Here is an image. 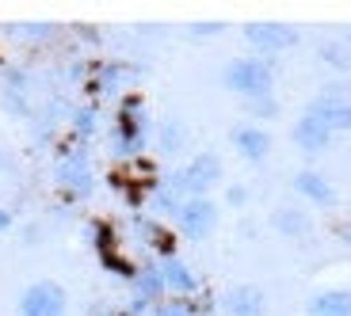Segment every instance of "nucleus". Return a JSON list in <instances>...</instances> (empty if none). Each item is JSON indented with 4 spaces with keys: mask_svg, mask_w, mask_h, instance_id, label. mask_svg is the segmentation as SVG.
<instances>
[{
    "mask_svg": "<svg viewBox=\"0 0 351 316\" xmlns=\"http://www.w3.org/2000/svg\"><path fill=\"white\" fill-rule=\"evenodd\" d=\"M218 179H221V160L214 157V153H195L168 183L176 187L180 198H206V191H210Z\"/></svg>",
    "mask_w": 351,
    "mask_h": 316,
    "instance_id": "2",
    "label": "nucleus"
},
{
    "mask_svg": "<svg viewBox=\"0 0 351 316\" xmlns=\"http://www.w3.org/2000/svg\"><path fill=\"white\" fill-rule=\"evenodd\" d=\"M245 107H248L252 114H279V103H275L271 96H263V99H248Z\"/></svg>",
    "mask_w": 351,
    "mask_h": 316,
    "instance_id": "26",
    "label": "nucleus"
},
{
    "mask_svg": "<svg viewBox=\"0 0 351 316\" xmlns=\"http://www.w3.org/2000/svg\"><path fill=\"white\" fill-rule=\"evenodd\" d=\"M221 35V23H195L191 27V38H214Z\"/></svg>",
    "mask_w": 351,
    "mask_h": 316,
    "instance_id": "27",
    "label": "nucleus"
},
{
    "mask_svg": "<svg viewBox=\"0 0 351 316\" xmlns=\"http://www.w3.org/2000/svg\"><path fill=\"white\" fill-rule=\"evenodd\" d=\"M176 225L187 240H206L218 225V206L210 198H184V206L176 213Z\"/></svg>",
    "mask_w": 351,
    "mask_h": 316,
    "instance_id": "6",
    "label": "nucleus"
},
{
    "mask_svg": "<svg viewBox=\"0 0 351 316\" xmlns=\"http://www.w3.org/2000/svg\"><path fill=\"white\" fill-rule=\"evenodd\" d=\"M99 263H104L114 278H126V282H134V274H138V267H134L126 255H119V252H104L99 255Z\"/></svg>",
    "mask_w": 351,
    "mask_h": 316,
    "instance_id": "23",
    "label": "nucleus"
},
{
    "mask_svg": "<svg viewBox=\"0 0 351 316\" xmlns=\"http://www.w3.org/2000/svg\"><path fill=\"white\" fill-rule=\"evenodd\" d=\"M58 183L73 194H92L96 187V176H92V164H88V153L84 149H69V153H58Z\"/></svg>",
    "mask_w": 351,
    "mask_h": 316,
    "instance_id": "8",
    "label": "nucleus"
},
{
    "mask_svg": "<svg viewBox=\"0 0 351 316\" xmlns=\"http://www.w3.org/2000/svg\"><path fill=\"white\" fill-rule=\"evenodd\" d=\"M145 133H149V122L141 114V99L138 96H126L123 107H119V122H114L111 133V149L119 157H134V153L145 145Z\"/></svg>",
    "mask_w": 351,
    "mask_h": 316,
    "instance_id": "3",
    "label": "nucleus"
},
{
    "mask_svg": "<svg viewBox=\"0 0 351 316\" xmlns=\"http://www.w3.org/2000/svg\"><path fill=\"white\" fill-rule=\"evenodd\" d=\"M88 240L96 244L99 255H104V252H114V228L107 225V221H92V225H88Z\"/></svg>",
    "mask_w": 351,
    "mask_h": 316,
    "instance_id": "24",
    "label": "nucleus"
},
{
    "mask_svg": "<svg viewBox=\"0 0 351 316\" xmlns=\"http://www.w3.org/2000/svg\"><path fill=\"white\" fill-rule=\"evenodd\" d=\"M294 191H298L302 198H309V202H317V206H336V187L328 183L321 172H298V176H294Z\"/></svg>",
    "mask_w": 351,
    "mask_h": 316,
    "instance_id": "13",
    "label": "nucleus"
},
{
    "mask_svg": "<svg viewBox=\"0 0 351 316\" xmlns=\"http://www.w3.org/2000/svg\"><path fill=\"white\" fill-rule=\"evenodd\" d=\"M65 313H69V293H65V286H58L50 278L31 282L16 305V316H65Z\"/></svg>",
    "mask_w": 351,
    "mask_h": 316,
    "instance_id": "4",
    "label": "nucleus"
},
{
    "mask_svg": "<svg viewBox=\"0 0 351 316\" xmlns=\"http://www.w3.org/2000/svg\"><path fill=\"white\" fill-rule=\"evenodd\" d=\"M0 168H4V157H0Z\"/></svg>",
    "mask_w": 351,
    "mask_h": 316,
    "instance_id": "30",
    "label": "nucleus"
},
{
    "mask_svg": "<svg viewBox=\"0 0 351 316\" xmlns=\"http://www.w3.org/2000/svg\"><path fill=\"white\" fill-rule=\"evenodd\" d=\"M306 111H313L332 133H351V99H348V88H343V84H325V92H321Z\"/></svg>",
    "mask_w": 351,
    "mask_h": 316,
    "instance_id": "5",
    "label": "nucleus"
},
{
    "mask_svg": "<svg viewBox=\"0 0 351 316\" xmlns=\"http://www.w3.org/2000/svg\"><path fill=\"white\" fill-rule=\"evenodd\" d=\"M4 107H8V111H16V114H27V107H23V99H19V92H4Z\"/></svg>",
    "mask_w": 351,
    "mask_h": 316,
    "instance_id": "28",
    "label": "nucleus"
},
{
    "mask_svg": "<svg viewBox=\"0 0 351 316\" xmlns=\"http://www.w3.org/2000/svg\"><path fill=\"white\" fill-rule=\"evenodd\" d=\"M134 298H130V305H126V313L130 316H138V313H149L157 301H165L168 298V290H165V274H160V263H145V267H138V274H134Z\"/></svg>",
    "mask_w": 351,
    "mask_h": 316,
    "instance_id": "7",
    "label": "nucleus"
},
{
    "mask_svg": "<svg viewBox=\"0 0 351 316\" xmlns=\"http://www.w3.org/2000/svg\"><path fill=\"white\" fill-rule=\"evenodd\" d=\"M221 80H226L229 92H237V96L248 99H263L271 96L275 88V69L267 57H233V62L226 65V73H221Z\"/></svg>",
    "mask_w": 351,
    "mask_h": 316,
    "instance_id": "1",
    "label": "nucleus"
},
{
    "mask_svg": "<svg viewBox=\"0 0 351 316\" xmlns=\"http://www.w3.org/2000/svg\"><path fill=\"white\" fill-rule=\"evenodd\" d=\"M348 42H351V31H348Z\"/></svg>",
    "mask_w": 351,
    "mask_h": 316,
    "instance_id": "31",
    "label": "nucleus"
},
{
    "mask_svg": "<svg viewBox=\"0 0 351 316\" xmlns=\"http://www.w3.org/2000/svg\"><path fill=\"white\" fill-rule=\"evenodd\" d=\"M263 308H267V301H263V293L256 290V286H233V290L226 293V313L229 316H263Z\"/></svg>",
    "mask_w": 351,
    "mask_h": 316,
    "instance_id": "14",
    "label": "nucleus"
},
{
    "mask_svg": "<svg viewBox=\"0 0 351 316\" xmlns=\"http://www.w3.org/2000/svg\"><path fill=\"white\" fill-rule=\"evenodd\" d=\"M271 225H275V233H282V237H290V240H298V237H306L309 228H313V221H309L306 210L279 206V210L271 213Z\"/></svg>",
    "mask_w": 351,
    "mask_h": 316,
    "instance_id": "15",
    "label": "nucleus"
},
{
    "mask_svg": "<svg viewBox=\"0 0 351 316\" xmlns=\"http://www.w3.org/2000/svg\"><path fill=\"white\" fill-rule=\"evenodd\" d=\"M149 316H195L191 298H165L149 308Z\"/></svg>",
    "mask_w": 351,
    "mask_h": 316,
    "instance_id": "22",
    "label": "nucleus"
},
{
    "mask_svg": "<svg viewBox=\"0 0 351 316\" xmlns=\"http://www.w3.org/2000/svg\"><path fill=\"white\" fill-rule=\"evenodd\" d=\"M8 228H12V210L0 206V233H8Z\"/></svg>",
    "mask_w": 351,
    "mask_h": 316,
    "instance_id": "29",
    "label": "nucleus"
},
{
    "mask_svg": "<svg viewBox=\"0 0 351 316\" xmlns=\"http://www.w3.org/2000/svg\"><path fill=\"white\" fill-rule=\"evenodd\" d=\"M317 53H321V62L332 65V69H340V73L351 69V50H348L343 42H332V38H325V42L317 46Z\"/></svg>",
    "mask_w": 351,
    "mask_h": 316,
    "instance_id": "20",
    "label": "nucleus"
},
{
    "mask_svg": "<svg viewBox=\"0 0 351 316\" xmlns=\"http://www.w3.org/2000/svg\"><path fill=\"white\" fill-rule=\"evenodd\" d=\"M96 118H99V111L92 103L88 107H77V111H73V133H77V137H92V133H96Z\"/></svg>",
    "mask_w": 351,
    "mask_h": 316,
    "instance_id": "21",
    "label": "nucleus"
},
{
    "mask_svg": "<svg viewBox=\"0 0 351 316\" xmlns=\"http://www.w3.org/2000/svg\"><path fill=\"white\" fill-rule=\"evenodd\" d=\"M53 31H58L53 23H23V27H19V35H23V38H31V42H43V38H53Z\"/></svg>",
    "mask_w": 351,
    "mask_h": 316,
    "instance_id": "25",
    "label": "nucleus"
},
{
    "mask_svg": "<svg viewBox=\"0 0 351 316\" xmlns=\"http://www.w3.org/2000/svg\"><path fill=\"white\" fill-rule=\"evenodd\" d=\"M233 149H237L245 160L260 164V160H267V153L275 149V141H271V133L263 130V126L245 122V126H237V130H233Z\"/></svg>",
    "mask_w": 351,
    "mask_h": 316,
    "instance_id": "11",
    "label": "nucleus"
},
{
    "mask_svg": "<svg viewBox=\"0 0 351 316\" xmlns=\"http://www.w3.org/2000/svg\"><path fill=\"white\" fill-rule=\"evenodd\" d=\"M306 316H351V290H325L309 301Z\"/></svg>",
    "mask_w": 351,
    "mask_h": 316,
    "instance_id": "16",
    "label": "nucleus"
},
{
    "mask_svg": "<svg viewBox=\"0 0 351 316\" xmlns=\"http://www.w3.org/2000/svg\"><path fill=\"white\" fill-rule=\"evenodd\" d=\"M138 237L145 240L149 248H157L165 259H172V255H176V237L168 233L165 225H160L157 218H141V221H138Z\"/></svg>",
    "mask_w": 351,
    "mask_h": 316,
    "instance_id": "17",
    "label": "nucleus"
},
{
    "mask_svg": "<svg viewBox=\"0 0 351 316\" xmlns=\"http://www.w3.org/2000/svg\"><path fill=\"white\" fill-rule=\"evenodd\" d=\"M184 145H187V122L184 118H165V122L157 126V149L165 153V157H176Z\"/></svg>",
    "mask_w": 351,
    "mask_h": 316,
    "instance_id": "18",
    "label": "nucleus"
},
{
    "mask_svg": "<svg viewBox=\"0 0 351 316\" xmlns=\"http://www.w3.org/2000/svg\"><path fill=\"white\" fill-rule=\"evenodd\" d=\"M149 206L157 213H180V206H184V198L176 194V187L172 183H157L149 191Z\"/></svg>",
    "mask_w": 351,
    "mask_h": 316,
    "instance_id": "19",
    "label": "nucleus"
},
{
    "mask_svg": "<svg viewBox=\"0 0 351 316\" xmlns=\"http://www.w3.org/2000/svg\"><path fill=\"white\" fill-rule=\"evenodd\" d=\"M298 27H287V23H248L245 27V42L256 46V50H267V53H279L298 46Z\"/></svg>",
    "mask_w": 351,
    "mask_h": 316,
    "instance_id": "9",
    "label": "nucleus"
},
{
    "mask_svg": "<svg viewBox=\"0 0 351 316\" xmlns=\"http://www.w3.org/2000/svg\"><path fill=\"white\" fill-rule=\"evenodd\" d=\"M160 274H165V290L176 293V298H195L199 293V278H195V271L184 263V259H165L160 263Z\"/></svg>",
    "mask_w": 351,
    "mask_h": 316,
    "instance_id": "12",
    "label": "nucleus"
},
{
    "mask_svg": "<svg viewBox=\"0 0 351 316\" xmlns=\"http://www.w3.org/2000/svg\"><path fill=\"white\" fill-rule=\"evenodd\" d=\"M332 137L336 133L328 130L313 111H306L298 122H294V145H298L302 153H325L328 145H332Z\"/></svg>",
    "mask_w": 351,
    "mask_h": 316,
    "instance_id": "10",
    "label": "nucleus"
}]
</instances>
